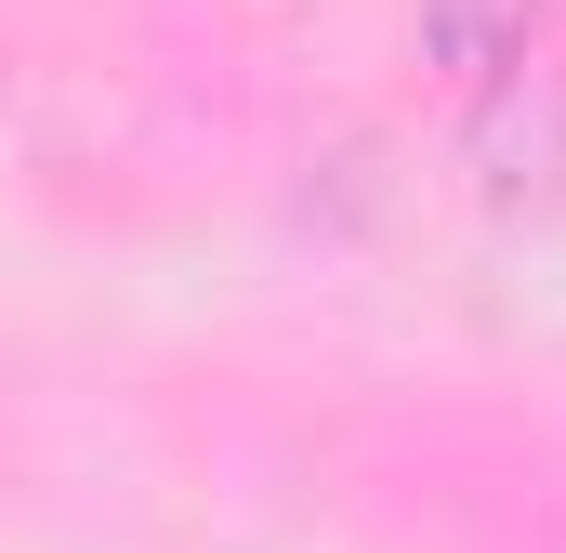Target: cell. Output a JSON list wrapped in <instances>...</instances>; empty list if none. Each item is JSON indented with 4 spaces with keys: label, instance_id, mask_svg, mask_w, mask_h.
<instances>
[{
    "label": "cell",
    "instance_id": "1",
    "mask_svg": "<svg viewBox=\"0 0 566 553\" xmlns=\"http://www.w3.org/2000/svg\"><path fill=\"white\" fill-rule=\"evenodd\" d=\"M461 158H474V198L488 211H554L566 198V66H501L488 93H474V133H461Z\"/></svg>",
    "mask_w": 566,
    "mask_h": 553
},
{
    "label": "cell",
    "instance_id": "2",
    "mask_svg": "<svg viewBox=\"0 0 566 553\" xmlns=\"http://www.w3.org/2000/svg\"><path fill=\"white\" fill-rule=\"evenodd\" d=\"M422 66L488 93L501 66H527V0H422Z\"/></svg>",
    "mask_w": 566,
    "mask_h": 553
}]
</instances>
